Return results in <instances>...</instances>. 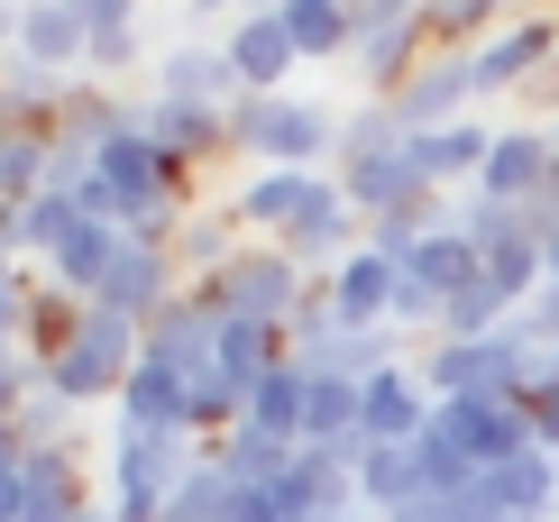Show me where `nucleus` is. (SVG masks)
<instances>
[{"mask_svg":"<svg viewBox=\"0 0 559 522\" xmlns=\"http://www.w3.org/2000/svg\"><path fill=\"white\" fill-rule=\"evenodd\" d=\"M423 28H431V46H486L504 28V0H431Z\"/></svg>","mask_w":559,"mask_h":522,"instance_id":"nucleus-25","label":"nucleus"},{"mask_svg":"<svg viewBox=\"0 0 559 522\" xmlns=\"http://www.w3.org/2000/svg\"><path fill=\"white\" fill-rule=\"evenodd\" d=\"M138 129H147L175 165H202V156H221V147H229V110L166 102V92H147V102H138Z\"/></svg>","mask_w":559,"mask_h":522,"instance_id":"nucleus-13","label":"nucleus"},{"mask_svg":"<svg viewBox=\"0 0 559 522\" xmlns=\"http://www.w3.org/2000/svg\"><path fill=\"white\" fill-rule=\"evenodd\" d=\"M532 239H542V266L559 275V202H542V211H532Z\"/></svg>","mask_w":559,"mask_h":522,"instance_id":"nucleus-29","label":"nucleus"},{"mask_svg":"<svg viewBox=\"0 0 559 522\" xmlns=\"http://www.w3.org/2000/svg\"><path fill=\"white\" fill-rule=\"evenodd\" d=\"M468 102H477L468 46H440V56H423V64L404 74V92H394V120H404L413 138H423V129H450V120H468Z\"/></svg>","mask_w":559,"mask_h":522,"instance_id":"nucleus-8","label":"nucleus"},{"mask_svg":"<svg viewBox=\"0 0 559 522\" xmlns=\"http://www.w3.org/2000/svg\"><path fill=\"white\" fill-rule=\"evenodd\" d=\"M46 147H56V138H37V129H0V211L46 193Z\"/></svg>","mask_w":559,"mask_h":522,"instance_id":"nucleus-23","label":"nucleus"},{"mask_svg":"<svg viewBox=\"0 0 559 522\" xmlns=\"http://www.w3.org/2000/svg\"><path fill=\"white\" fill-rule=\"evenodd\" d=\"M229 147L258 165V175H312L321 156H340V110L302 102V92H248L229 110Z\"/></svg>","mask_w":559,"mask_h":522,"instance_id":"nucleus-1","label":"nucleus"},{"mask_svg":"<svg viewBox=\"0 0 559 522\" xmlns=\"http://www.w3.org/2000/svg\"><path fill=\"white\" fill-rule=\"evenodd\" d=\"M10 56H28V64H46V74H64V83H83V56H92V28L64 0H28V19H19V46Z\"/></svg>","mask_w":559,"mask_h":522,"instance_id":"nucleus-15","label":"nucleus"},{"mask_svg":"<svg viewBox=\"0 0 559 522\" xmlns=\"http://www.w3.org/2000/svg\"><path fill=\"white\" fill-rule=\"evenodd\" d=\"M423 175L431 183H477L486 156H496V120H450V129H423Z\"/></svg>","mask_w":559,"mask_h":522,"instance_id":"nucleus-17","label":"nucleus"},{"mask_svg":"<svg viewBox=\"0 0 559 522\" xmlns=\"http://www.w3.org/2000/svg\"><path fill=\"white\" fill-rule=\"evenodd\" d=\"M229 513H239V477H221V467H212V459H202V467H193V477H183V486H175V505H166V513H156V522H229Z\"/></svg>","mask_w":559,"mask_h":522,"instance_id":"nucleus-24","label":"nucleus"},{"mask_svg":"<svg viewBox=\"0 0 559 522\" xmlns=\"http://www.w3.org/2000/svg\"><path fill=\"white\" fill-rule=\"evenodd\" d=\"M331 202H340V183H331V175H248V183H239V202H229V221H239L248 239L285 248L294 229H312Z\"/></svg>","mask_w":559,"mask_h":522,"instance_id":"nucleus-5","label":"nucleus"},{"mask_svg":"<svg viewBox=\"0 0 559 522\" xmlns=\"http://www.w3.org/2000/svg\"><path fill=\"white\" fill-rule=\"evenodd\" d=\"M431 0H358V28H404V19H423Z\"/></svg>","mask_w":559,"mask_h":522,"instance_id":"nucleus-28","label":"nucleus"},{"mask_svg":"<svg viewBox=\"0 0 559 522\" xmlns=\"http://www.w3.org/2000/svg\"><path fill=\"white\" fill-rule=\"evenodd\" d=\"M10 348H19V340H0V358H10Z\"/></svg>","mask_w":559,"mask_h":522,"instance_id":"nucleus-35","label":"nucleus"},{"mask_svg":"<svg viewBox=\"0 0 559 522\" xmlns=\"http://www.w3.org/2000/svg\"><path fill=\"white\" fill-rule=\"evenodd\" d=\"M19 19H28V0H0V56L19 46Z\"/></svg>","mask_w":559,"mask_h":522,"instance_id":"nucleus-30","label":"nucleus"},{"mask_svg":"<svg viewBox=\"0 0 559 522\" xmlns=\"http://www.w3.org/2000/svg\"><path fill=\"white\" fill-rule=\"evenodd\" d=\"M202 459H212L221 477H239V486H275V477H294L302 449H294V440H266V431H248V422H239V431L202 440Z\"/></svg>","mask_w":559,"mask_h":522,"instance_id":"nucleus-18","label":"nucleus"},{"mask_svg":"<svg viewBox=\"0 0 559 522\" xmlns=\"http://www.w3.org/2000/svg\"><path fill=\"white\" fill-rule=\"evenodd\" d=\"M74 221H83V211H74V193H37V202L0 211V229H10V248H19V257H56Z\"/></svg>","mask_w":559,"mask_h":522,"instance_id":"nucleus-22","label":"nucleus"},{"mask_svg":"<svg viewBox=\"0 0 559 522\" xmlns=\"http://www.w3.org/2000/svg\"><path fill=\"white\" fill-rule=\"evenodd\" d=\"M74 522H120V513H110V505H83V513H74Z\"/></svg>","mask_w":559,"mask_h":522,"instance_id":"nucleus-32","label":"nucleus"},{"mask_svg":"<svg viewBox=\"0 0 559 522\" xmlns=\"http://www.w3.org/2000/svg\"><path fill=\"white\" fill-rule=\"evenodd\" d=\"M302 403H312V385H302V367L285 358V367H266L258 385H248V431H266V440H294L302 449Z\"/></svg>","mask_w":559,"mask_h":522,"instance_id":"nucleus-19","label":"nucleus"},{"mask_svg":"<svg viewBox=\"0 0 559 522\" xmlns=\"http://www.w3.org/2000/svg\"><path fill=\"white\" fill-rule=\"evenodd\" d=\"M550 183H559V138H550L542 120H504V129H496V156H486V175L468 183V193L514 202V211H542Z\"/></svg>","mask_w":559,"mask_h":522,"instance_id":"nucleus-4","label":"nucleus"},{"mask_svg":"<svg viewBox=\"0 0 559 522\" xmlns=\"http://www.w3.org/2000/svg\"><path fill=\"white\" fill-rule=\"evenodd\" d=\"M550 202H559V183H550Z\"/></svg>","mask_w":559,"mask_h":522,"instance_id":"nucleus-37","label":"nucleus"},{"mask_svg":"<svg viewBox=\"0 0 559 522\" xmlns=\"http://www.w3.org/2000/svg\"><path fill=\"white\" fill-rule=\"evenodd\" d=\"M404 275H413V284H423V294H440V302H450V294H459V284H477V275H486V257H477L468 239H459V229H450V221H440V229H431V239H423V248H413V257H404Z\"/></svg>","mask_w":559,"mask_h":522,"instance_id":"nucleus-21","label":"nucleus"},{"mask_svg":"<svg viewBox=\"0 0 559 522\" xmlns=\"http://www.w3.org/2000/svg\"><path fill=\"white\" fill-rule=\"evenodd\" d=\"M248 10H285V0H248Z\"/></svg>","mask_w":559,"mask_h":522,"instance_id":"nucleus-34","label":"nucleus"},{"mask_svg":"<svg viewBox=\"0 0 559 522\" xmlns=\"http://www.w3.org/2000/svg\"><path fill=\"white\" fill-rule=\"evenodd\" d=\"M440 431H450L459 449H468L477 467H504V459H523V449H542V431H532V403L514 394H468V403H440Z\"/></svg>","mask_w":559,"mask_h":522,"instance_id":"nucleus-6","label":"nucleus"},{"mask_svg":"<svg viewBox=\"0 0 559 522\" xmlns=\"http://www.w3.org/2000/svg\"><path fill=\"white\" fill-rule=\"evenodd\" d=\"M193 19H221V10H248V0H183Z\"/></svg>","mask_w":559,"mask_h":522,"instance_id":"nucleus-31","label":"nucleus"},{"mask_svg":"<svg viewBox=\"0 0 559 522\" xmlns=\"http://www.w3.org/2000/svg\"><path fill=\"white\" fill-rule=\"evenodd\" d=\"M193 467H202V440H166V431L110 422V513L120 522H156Z\"/></svg>","mask_w":559,"mask_h":522,"instance_id":"nucleus-2","label":"nucleus"},{"mask_svg":"<svg viewBox=\"0 0 559 522\" xmlns=\"http://www.w3.org/2000/svg\"><path fill=\"white\" fill-rule=\"evenodd\" d=\"M183 294H193V284H183V266L166 257V239H129L120 266H110V284H102L92 302H110V312H129L138 330H147V321L166 312V302H183Z\"/></svg>","mask_w":559,"mask_h":522,"instance_id":"nucleus-9","label":"nucleus"},{"mask_svg":"<svg viewBox=\"0 0 559 522\" xmlns=\"http://www.w3.org/2000/svg\"><path fill=\"white\" fill-rule=\"evenodd\" d=\"M348 10H358V0H348Z\"/></svg>","mask_w":559,"mask_h":522,"instance_id":"nucleus-38","label":"nucleus"},{"mask_svg":"<svg viewBox=\"0 0 559 522\" xmlns=\"http://www.w3.org/2000/svg\"><path fill=\"white\" fill-rule=\"evenodd\" d=\"M138 56H147V37H138V28H102V37H92V56H83V74L92 83H120V74H138Z\"/></svg>","mask_w":559,"mask_h":522,"instance_id":"nucleus-26","label":"nucleus"},{"mask_svg":"<svg viewBox=\"0 0 559 522\" xmlns=\"http://www.w3.org/2000/svg\"><path fill=\"white\" fill-rule=\"evenodd\" d=\"M275 19H285L302 64H348L358 56V10H348V0H285Z\"/></svg>","mask_w":559,"mask_h":522,"instance_id":"nucleus-16","label":"nucleus"},{"mask_svg":"<svg viewBox=\"0 0 559 522\" xmlns=\"http://www.w3.org/2000/svg\"><path fill=\"white\" fill-rule=\"evenodd\" d=\"M348 522H377V513H348Z\"/></svg>","mask_w":559,"mask_h":522,"instance_id":"nucleus-36","label":"nucleus"},{"mask_svg":"<svg viewBox=\"0 0 559 522\" xmlns=\"http://www.w3.org/2000/svg\"><path fill=\"white\" fill-rule=\"evenodd\" d=\"M221 56L239 64V83H248V92H285V83H294V64H302L275 10H239V19H229V37H221Z\"/></svg>","mask_w":559,"mask_h":522,"instance_id":"nucleus-12","label":"nucleus"},{"mask_svg":"<svg viewBox=\"0 0 559 522\" xmlns=\"http://www.w3.org/2000/svg\"><path fill=\"white\" fill-rule=\"evenodd\" d=\"M477 102H504V92H532L559 74V10H514L486 46H468Z\"/></svg>","mask_w":559,"mask_h":522,"instance_id":"nucleus-3","label":"nucleus"},{"mask_svg":"<svg viewBox=\"0 0 559 522\" xmlns=\"http://www.w3.org/2000/svg\"><path fill=\"white\" fill-rule=\"evenodd\" d=\"M120 422H129V431H166V440H202L193 376H183V367H156V358H138V367H129V385H120Z\"/></svg>","mask_w":559,"mask_h":522,"instance_id":"nucleus-11","label":"nucleus"},{"mask_svg":"<svg viewBox=\"0 0 559 522\" xmlns=\"http://www.w3.org/2000/svg\"><path fill=\"white\" fill-rule=\"evenodd\" d=\"M413 495H431L423 486V459H413V449H358V513H404Z\"/></svg>","mask_w":559,"mask_h":522,"instance_id":"nucleus-20","label":"nucleus"},{"mask_svg":"<svg viewBox=\"0 0 559 522\" xmlns=\"http://www.w3.org/2000/svg\"><path fill=\"white\" fill-rule=\"evenodd\" d=\"M542 129H550V138H559V102H550V120H542Z\"/></svg>","mask_w":559,"mask_h":522,"instance_id":"nucleus-33","label":"nucleus"},{"mask_svg":"<svg viewBox=\"0 0 559 522\" xmlns=\"http://www.w3.org/2000/svg\"><path fill=\"white\" fill-rule=\"evenodd\" d=\"M64 10L102 37V28H138V19H147V0H64Z\"/></svg>","mask_w":559,"mask_h":522,"instance_id":"nucleus-27","label":"nucleus"},{"mask_svg":"<svg viewBox=\"0 0 559 522\" xmlns=\"http://www.w3.org/2000/svg\"><path fill=\"white\" fill-rule=\"evenodd\" d=\"M394 284H404V266H394L385 248H348L331 275H321V302H331L340 330H394Z\"/></svg>","mask_w":559,"mask_h":522,"instance_id":"nucleus-7","label":"nucleus"},{"mask_svg":"<svg viewBox=\"0 0 559 522\" xmlns=\"http://www.w3.org/2000/svg\"><path fill=\"white\" fill-rule=\"evenodd\" d=\"M550 83H559V74H550Z\"/></svg>","mask_w":559,"mask_h":522,"instance_id":"nucleus-39","label":"nucleus"},{"mask_svg":"<svg viewBox=\"0 0 559 522\" xmlns=\"http://www.w3.org/2000/svg\"><path fill=\"white\" fill-rule=\"evenodd\" d=\"M248 248V229L229 221V202H193L175 221V239H166V257L183 266V284H212V275H229V257Z\"/></svg>","mask_w":559,"mask_h":522,"instance_id":"nucleus-14","label":"nucleus"},{"mask_svg":"<svg viewBox=\"0 0 559 522\" xmlns=\"http://www.w3.org/2000/svg\"><path fill=\"white\" fill-rule=\"evenodd\" d=\"M147 92H166V102H202V110H239V102H248L239 64H229L221 46H202V37L166 46V56L147 64Z\"/></svg>","mask_w":559,"mask_h":522,"instance_id":"nucleus-10","label":"nucleus"}]
</instances>
